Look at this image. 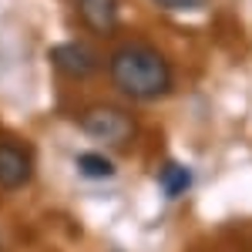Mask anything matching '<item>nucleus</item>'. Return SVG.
<instances>
[{
	"instance_id": "f257e3e1",
	"label": "nucleus",
	"mask_w": 252,
	"mask_h": 252,
	"mask_svg": "<svg viewBox=\"0 0 252 252\" xmlns=\"http://www.w3.org/2000/svg\"><path fill=\"white\" fill-rule=\"evenodd\" d=\"M108 71L118 91L135 101H158L172 91V64L165 61L161 51L148 44H128L115 51L108 61Z\"/></svg>"
},
{
	"instance_id": "f03ea898",
	"label": "nucleus",
	"mask_w": 252,
	"mask_h": 252,
	"mask_svg": "<svg viewBox=\"0 0 252 252\" xmlns=\"http://www.w3.org/2000/svg\"><path fill=\"white\" fill-rule=\"evenodd\" d=\"M81 131L97 141V145H111V148H125L131 145L138 135V121L135 115H128L125 108L115 104H94L81 115Z\"/></svg>"
},
{
	"instance_id": "7ed1b4c3",
	"label": "nucleus",
	"mask_w": 252,
	"mask_h": 252,
	"mask_svg": "<svg viewBox=\"0 0 252 252\" xmlns=\"http://www.w3.org/2000/svg\"><path fill=\"white\" fill-rule=\"evenodd\" d=\"M51 64L58 67L64 78H74V81H84L91 78L97 71V54L81 44V40H67V44H58L51 47Z\"/></svg>"
},
{
	"instance_id": "20e7f679",
	"label": "nucleus",
	"mask_w": 252,
	"mask_h": 252,
	"mask_svg": "<svg viewBox=\"0 0 252 252\" xmlns=\"http://www.w3.org/2000/svg\"><path fill=\"white\" fill-rule=\"evenodd\" d=\"M34 175V161L27 148L14 141H0V189H24Z\"/></svg>"
},
{
	"instance_id": "39448f33",
	"label": "nucleus",
	"mask_w": 252,
	"mask_h": 252,
	"mask_svg": "<svg viewBox=\"0 0 252 252\" xmlns=\"http://www.w3.org/2000/svg\"><path fill=\"white\" fill-rule=\"evenodd\" d=\"M78 17L94 34H111L118 24V0H74Z\"/></svg>"
},
{
	"instance_id": "423d86ee",
	"label": "nucleus",
	"mask_w": 252,
	"mask_h": 252,
	"mask_svg": "<svg viewBox=\"0 0 252 252\" xmlns=\"http://www.w3.org/2000/svg\"><path fill=\"white\" fill-rule=\"evenodd\" d=\"M158 182H161V192L168 195V198H178L182 192L192 189V172L185 165H178V161H168L161 168V175H158Z\"/></svg>"
},
{
	"instance_id": "0eeeda50",
	"label": "nucleus",
	"mask_w": 252,
	"mask_h": 252,
	"mask_svg": "<svg viewBox=\"0 0 252 252\" xmlns=\"http://www.w3.org/2000/svg\"><path fill=\"white\" fill-rule=\"evenodd\" d=\"M78 172L84 175V178H97V182H104V178L115 175V165H111L104 155H97V152H84V155H78Z\"/></svg>"
},
{
	"instance_id": "6e6552de",
	"label": "nucleus",
	"mask_w": 252,
	"mask_h": 252,
	"mask_svg": "<svg viewBox=\"0 0 252 252\" xmlns=\"http://www.w3.org/2000/svg\"><path fill=\"white\" fill-rule=\"evenodd\" d=\"M155 3L165 10H195V7H205L209 0H155Z\"/></svg>"
}]
</instances>
